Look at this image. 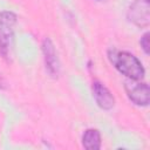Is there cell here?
Returning a JSON list of instances; mask_svg holds the SVG:
<instances>
[{
	"mask_svg": "<svg viewBox=\"0 0 150 150\" xmlns=\"http://www.w3.org/2000/svg\"><path fill=\"white\" fill-rule=\"evenodd\" d=\"M110 62L114 67L130 80L139 81L144 77L145 70L141 61L131 53L125 50H109L108 53Z\"/></svg>",
	"mask_w": 150,
	"mask_h": 150,
	"instance_id": "cell-1",
	"label": "cell"
},
{
	"mask_svg": "<svg viewBox=\"0 0 150 150\" xmlns=\"http://www.w3.org/2000/svg\"><path fill=\"white\" fill-rule=\"evenodd\" d=\"M15 23L16 15L13 12L4 11L0 13V54L5 60L9 59Z\"/></svg>",
	"mask_w": 150,
	"mask_h": 150,
	"instance_id": "cell-2",
	"label": "cell"
},
{
	"mask_svg": "<svg viewBox=\"0 0 150 150\" xmlns=\"http://www.w3.org/2000/svg\"><path fill=\"white\" fill-rule=\"evenodd\" d=\"M124 89L130 98L136 105L146 107L150 101V89L144 82H138L136 80H127L124 82Z\"/></svg>",
	"mask_w": 150,
	"mask_h": 150,
	"instance_id": "cell-3",
	"label": "cell"
},
{
	"mask_svg": "<svg viewBox=\"0 0 150 150\" xmlns=\"http://www.w3.org/2000/svg\"><path fill=\"white\" fill-rule=\"evenodd\" d=\"M150 7L145 0H135L128 9L127 16L130 22L137 27H148L150 23Z\"/></svg>",
	"mask_w": 150,
	"mask_h": 150,
	"instance_id": "cell-4",
	"label": "cell"
},
{
	"mask_svg": "<svg viewBox=\"0 0 150 150\" xmlns=\"http://www.w3.org/2000/svg\"><path fill=\"white\" fill-rule=\"evenodd\" d=\"M42 52H43V57H45V63H46V69L49 73L50 76L57 77L60 73V62L55 52V47L49 38L45 39L42 42Z\"/></svg>",
	"mask_w": 150,
	"mask_h": 150,
	"instance_id": "cell-5",
	"label": "cell"
},
{
	"mask_svg": "<svg viewBox=\"0 0 150 150\" xmlns=\"http://www.w3.org/2000/svg\"><path fill=\"white\" fill-rule=\"evenodd\" d=\"M93 96L97 105L103 110H110L115 105V98L110 90L100 81H94L91 84Z\"/></svg>",
	"mask_w": 150,
	"mask_h": 150,
	"instance_id": "cell-6",
	"label": "cell"
},
{
	"mask_svg": "<svg viewBox=\"0 0 150 150\" xmlns=\"http://www.w3.org/2000/svg\"><path fill=\"white\" fill-rule=\"evenodd\" d=\"M82 145L87 150H98L101 148V135L96 129H87L82 135Z\"/></svg>",
	"mask_w": 150,
	"mask_h": 150,
	"instance_id": "cell-7",
	"label": "cell"
},
{
	"mask_svg": "<svg viewBox=\"0 0 150 150\" xmlns=\"http://www.w3.org/2000/svg\"><path fill=\"white\" fill-rule=\"evenodd\" d=\"M149 36H150V34H149V32H146V33L143 34V36H142L141 40H139L141 47L143 48V50H144V53H145L146 55L150 53V49H149Z\"/></svg>",
	"mask_w": 150,
	"mask_h": 150,
	"instance_id": "cell-8",
	"label": "cell"
},
{
	"mask_svg": "<svg viewBox=\"0 0 150 150\" xmlns=\"http://www.w3.org/2000/svg\"><path fill=\"white\" fill-rule=\"evenodd\" d=\"M4 87V83H2V79L0 77V88H2Z\"/></svg>",
	"mask_w": 150,
	"mask_h": 150,
	"instance_id": "cell-9",
	"label": "cell"
},
{
	"mask_svg": "<svg viewBox=\"0 0 150 150\" xmlns=\"http://www.w3.org/2000/svg\"><path fill=\"white\" fill-rule=\"evenodd\" d=\"M145 1H148V2H149V0H145Z\"/></svg>",
	"mask_w": 150,
	"mask_h": 150,
	"instance_id": "cell-10",
	"label": "cell"
}]
</instances>
